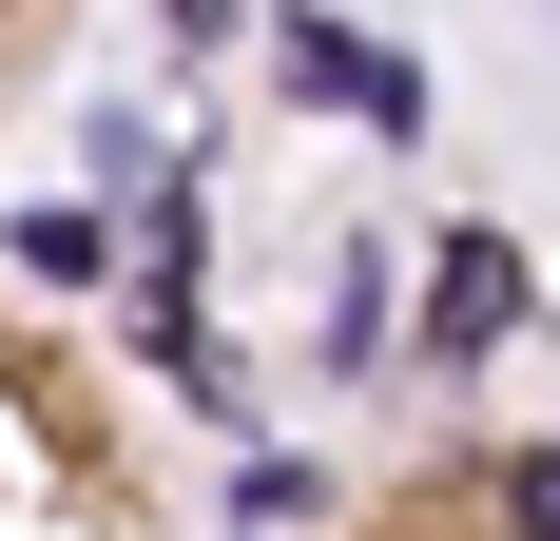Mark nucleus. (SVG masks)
Segmentation results:
<instances>
[{"mask_svg": "<svg viewBox=\"0 0 560 541\" xmlns=\"http://www.w3.org/2000/svg\"><path fill=\"white\" fill-rule=\"evenodd\" d=\"M522 541H560V445H541V464H522Z\"/></svg>", "mask_w": 560, "mask_h": 541, "instance_id": "nucleus-2", "label": "nucleus"}, {"mask_svg": "<svg viewBox=\"0 0 560 541\" xmlns=\"http://www.w3.org/2000/svg\"><path fill=\"white\" fill-rule=\"evenodd\" d=\"M425 329H445V348H503V329H522V252H503V232H464V252L425 270Z\"/></svg>", "mask_w": 560, "mask_h": 541, "instance_id": "nucleus-1", "label": "nucleus"}]
</instances>
